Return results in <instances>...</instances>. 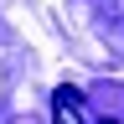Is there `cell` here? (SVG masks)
<instances>
[{
  "label": "cell",
  "instance_id": "obj_1",
  "mask_svg": "<svg viewBox=\"0 0 124 124\" xmlns=\"http://www.w3.org/2000/svg\"><path fill=\"white\" fill-rule=\"evenodd\" d=\"M52 124H88L78 88H57V93H52Z\"/></svg>",
  "mask_w": 124,
  "mask_h": 124
},
{
  "label": "cell",
  "instance_id": "obj_2",
  "mask_svg": "<svg viewBox=\"0 0 124 124\" xmlns=\"http://www.w3.org/2000/svg\"><path fill=\"white\" fill-rule=\"evenodd\" d=\"M98 124H119V119H98Z\"/></svg>",
  "mask_w": 124,
  "mask_h": 124
},
{
  "label": "cell",
  "instance_id": "obj_3",
  "mask_svg": "<svg viewBox=\"0 0 124 124\" xmlns=\"http://www.w3.org/2000/svg\"><path fill=\"white\" fill-rule=\"evenodd\" d=\"M16 124H31V119H16Z\"/></svg>",
  "mask_w": 124,
  "mask_h": 124
}]
</instances>
